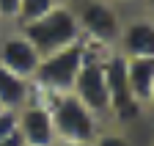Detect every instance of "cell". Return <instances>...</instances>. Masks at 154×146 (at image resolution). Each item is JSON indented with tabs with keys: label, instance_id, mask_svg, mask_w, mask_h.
Segmentation results:
<instances>
[{
	"label": "cell",
	"instance_id": "6da1fadb",
	"mask_svg": "<svg viewBox=\"0 0 154 146\" xmlns=\"http://www.w3.org/2000/svg\"><path fill=\"white\" fill-rule=\"evenodd\" d=\"M83 58H85L83 39L63 47V50H55L50 55H42V61L36 66V75L30 80L33 83V97L36 99H50V97H58V94H69L77 72L83 66Z\"/></svg>",
	"mask_w": 154,
	"mask_h": 146
},
{
	"label": "cell",
	"instance_id": "7a4b0ae2",
	"mask_svg": "<svg viewBox=\"0 0 154 146\" xmlns=\"http://www.w3.org/2000/svg\"><path fill=\"white\" fill-rule=\"evenodd\" d=\"M42 102L50 105V116H52V127H55V141H69V143L91 146V141L99 135L102 127H105V121L99 116H94L72 91L69 94L50 97V99H42Z\"/></svg>",
	"mask_w": 154,
	"mask_h": 146
},
{
	"label": "cell",
	"instance_id": "3957f363",
	"mask_svg": "<svg viewBox=\"0 0 154 146\" xmlns=\"http://www.w3.org/2000/svg\"><path fill=\"white\" fill-rule=\"evenodd\" d=\"M19 30L38 50V55H50V52L63 50V47L83 39L80 28H77V20H74L72 3H55L38 20H33L28 25H19Z\"/></svg>",
	"mask_w": 154,
	"mask_h": 146
},
{
	"label": "cell",
	"instance_id": "277c9868",
	"mask_svg": "<svg viewBox=\"0 0 154 146\" xmlns=\"http://www.w3.org/2000/svg\"><path fill=\"white\" fill-rule=\"evenodd\" d=\"M72 8L85 42L116 50V39L124 22L121 6H116L113 0H72Z\"/></svg>",
	"mask_w": 154,
	"mask_h": 146
},
{
	"label": "cell",
	"instance_id": "5b68a950",
	"mask_svg": "<svg viewBox=\"0 0 154 146\" xmlns=\"http://www.w3.org/2000/svg\"><path fill=\"white\" fill-rule=\"evenodd\" d=\"M102 72H105V83H107V97H110V116L113 121L127 124V121H138L143 107L132 99L129 88H127V58L121 52L110 50L102 58Z\"/></svg>",
	"mask_w": 154,
	"mask_h": 146
},
{
	"label": "cell",
	"instance_id": "8992f818",
	"mask_svg": "<svg viewBox=\"0 0 154 146\" xmlns=\"http://www.w3.org/2000/svg\"><path fill=\"white\" fill-rule=\"evenodd\" d=\"M14 127L25 146H52L55 143V127L50 116V105L42 99H30L19 110H14Z\"/></svg>",
	"mask_w": 154,
	"mask_h": 146
},
{
	"label": "cell",
	"instance_id": "52a82bcc",
	"mask_svg": "<svg viewBox=\"0 0 154 146\" xmlns=\"http://www.w3.org/2000/svg\"><path fill=\"white\" fill-rule=\"evenodd\" d=\"M38 61H42L38 50L22 36L19 28H6L0 33V66H6L8 72H14L19 77L33 80Z\"/></svg>",
	"mask_w": 154,
	"mask_h": 146
},
{
	"label": "cell",
	"instance_id": "ba28073f",
	"mask_svg": "<svg viewBox=\"0 0 154 146\" xmlns=\"http://www.w3.org/2000/svg\"><path fill=\"white\" fill-rule=\"evenodd\" d=\"M116 52H121L124 58L154 55V22L149 14H135L132 20L121 22L119 39H116Z\"/></svg>",
	"mask_w": 154,
	"mask_h": 146
},
{
	"label": "cell",
	"instance_id": "9c48e42d",
	"mask_svg": "<svg viewBox=\"0 0 154 146\" xmlns=\"http://www.w3.org/2000/svg\"><path fill=\"white\" fill-rule=\"evenodd\" d=\"M127 88L143 110L151 107V102H154V55L127 58Z\"/></svg>",
	"mask_w": 154,
	"mask_h": 146
},
{
	"label": "cell",
	"instance_id": "30bf717a",
	"mask_svg": "<svg viewBox=\"0 0 154 146\" xmlns=\"http://www.w3.org/2000/svg\"><path fill=\"white\" fill-rule=\"evenodd\" d=\"M33 99V83L28 77H19L6 66H0V107L3 110H19L22 105Z\"/></svg>",
	"mask_w": 154,
	"mask_h": 146
},
{
	"label": "cell",
	"instance_id": "8fae6325",
	"mask_svg": "<svg viewBox=\"0 0 154 146\" xmlns=\"http://www.w3.org/2000/svg\"><path fill=\"white\" fill-rule=\"evenodd\" d=\"M58 0H19V8H17V20H14V28L19 25H28L33 20H38L42 14H47Z\"/></svg>",
	"mask_w": 154,
	"mask_h": 146
},
{
	"label": "cell",
	"instance_id": "7c38bea8",
	"mask_svg": "<svg viewBox=\"0 0 154 146\" xmlns=\"http://www.w3.org/2000/svg\"><path fill=\"white\" fill-rule=\"evenodd\" d=\"M91 146H132V141L121 132V130H102L91 141Z\"/></svg>",
	"mask_w": 154,
	"mask_h": 146
},
{
	"label": "cell",
	"instance_id": "4fadbf2b",
	"mask_svg": "<svg viewBox=\"0 0 154 146\" xmlns=\"http://www.w3.org/2000/svg\"><path fill=\"white\" fill-rule=\"evenodd\" d=\"M17 8H19V0H0V22L6 28H14Z\"/></svg>",
	"mask_w": 154,
	"mask_h": 146
},
{
	"label": "cell",
	"instance_id": "5bb4252c",
	"mask_svg": "<svg viewBox=\"0 0 154 146\" xmlns=\"http://www.w3.org/2000/svg\"><path fill=\"white\" fill-rule=\"evenodd\" d=\"M14 130V113L11 110H0V141Z\"/></svg>",
	"mask_w": 154,
	"mask_h": 146
},
{
	"label": "cell",
	"instance_id": "9a60e30c",
	"mask_svg": "<svg viewBox=\"0 0 154 146\" xmlns=\"http://www.w3.org/2000/svg\"><path fill=\"white\" fill-rule=\"evenodd\" d=\"M0 146H25V143H22V138H19V132H17V127H14V130H11L3 141H0Z\"/></svg>",
	"mask_w": 154,
	"mask_h": 146
},
{
	"label": "cell",
	"instance_id": "2e32d148",
	"mask_svg": "<svg viewBox=\"0 0 154 146\" xmlns=\"http://www.w3.org/2000/svg\"><path fill=\"white\" fill-rule=\"evenodd\" d=\"M52 146H80V143H69V141H55Z\"/></svg>",
	"mask_w": 154,
	"mask_h": 146
},
{
	"label": "cell",
	"instance_id": "e0dca14e",
	"mask_svg": "<svg viewBox=\"0 0 154 146\" xmlns=\"http://www.w3.org/2000/svg\"><path fill=\"white\" fill-rule=\"evenodd\" d=\"M116 6H124V3H138V0H113Z\"/></svg>",
	"mask_w": 154,
	"mask_h": 146
},
{
	"label": "cell",
	"instance_id": "ac0fdd59",
	"mask_svg": "<svg viewBox=\"0 0 154 146\" xmlns=\"http://www.w3.org/2000/svg\"><path fill=\"white\" fill-rule=\"evenodd\" d=\"M3 30H6V25H3V22H0V33H3Z\"/></svg>",
	"mask_w": 154,
	"mask_h": 146
},
{
	"label": "cell",
	"instance_id": "d6986e66",
	"mask_svg": "<svg viewBox=\"0 0 154 146\" xmlns=\"http://www.w3.org/2000/svg\"><path fill=\"white\" fill-rule=\"evenodd\" d=\"M58 3H72V0H58Z\"/></svg>",
	"mask_w": 154,
	"mask_h": 146
},
{
	"label": "cell",
	"instance_id": "ffe728a7",
	"mask_svg": "<svg viewBox=\"0 0 154 146\" xmlns=\"http://www.w3.org/2000/svg\"><path fill=\"white\" fill-rule=\"evenodd\" d=\"M0 110H3V107H0Z\"/></svg>",
	"mask_w": 154,
	"mask_h": 146
}]
</instances>
